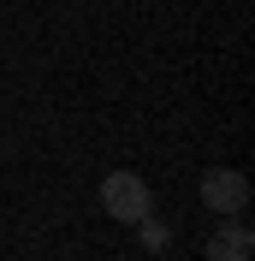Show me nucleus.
Returning <instances> with one entry per match:
<instances>
[{
    "mask_svg": "<svg viewBox=\"0 0 255 261\" xmlns=\"http://www.w3.org/2000/svg\"><path fill=\"white\" fill-rule=\"evenodd\" d=\"M202 202L214 214H225V220H238V214L249 208V178H243L238 166H214L202 178Z\"/></svg>",
    "mask_w": 255,
    "mask_h": 261,
    "instance_id": "obj_2",
    "label": "nucleus"
},
{
    "mask_svg": "<svg viewBox=\"0 0 255 261\" xmlns=\"http://www.w3.org/2000/svg\"><path fill=\"white\" fill-rule=\"evenodd\" d=\"M249 249H255L249 226H220L214 238H208V261H249Z\"/></svg>",
    "mask_w": 255,
    "mask_h": 261,
    "instance_id": "obj_3",
    "label": "nucleus"
},
{
    "mask_svg": "<svg viewBox=\"0 0 255 261\" xmlns=\"http://www.w3.org/2000/svg\"><path fill=\"white\" fill-rule=\"evenodd\" d=\"M101 208H107L113 220L137 226V220L155 214V196H148V184L137 178V172H107V178H101Z\"/></svg>",
    "mask_w": 255,
    "mask_h": 261,
    "instance_id": "obj_1",
    "label": "nucleus"
}]
</instances>
